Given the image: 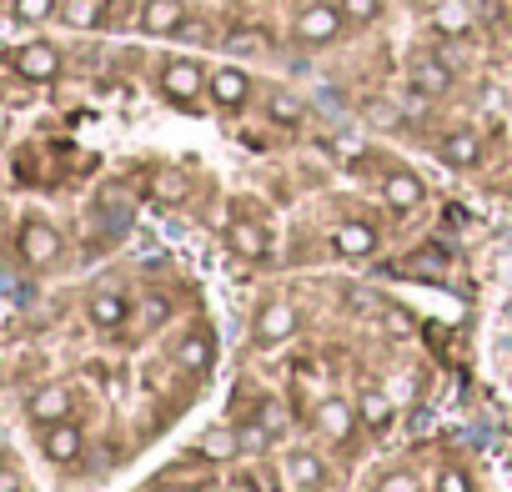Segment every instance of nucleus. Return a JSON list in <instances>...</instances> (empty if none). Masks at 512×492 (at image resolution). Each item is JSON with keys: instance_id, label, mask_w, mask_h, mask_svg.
<instances>
[{"instance_id": "f03ea898", "label": "nucleus", "mask_w": 512, "mask_h": 492, "mask_svg": "<svg viewBox=\"0 0 512 492\" xmlns=\"http://www.w3.org/2000/svg\"><path fill=\"white\" fill-rule=\"evenodd\" d=\"M206 81H211V71H206L201 61H191V56H166V61L156 66V91H161L171 106H196V101L206 96Z\"/></svg>"}, {"instance_id": "b1692460", "label": "nucleus", "mask_w": 512, "mask_h": 492, "mask_svg": "<svg viewBox=\"0 0 512 492\" xmlns=\"http://www.w3.org/2000/svg\"><path fill=\"white\" fill-rule=\"evenodd\" d=\"M342 6V16H347V26H377L382 21V11H387V0H337Z\"/></svg>"}, {"instance_id": "412c9836", "label": "nucleus", "mask_w": 512, "mask_h": 492, "mask_svg": "<svg viewBox=\"0 0 512 492\" xmlns=\"http://www.w3.org/2000/svg\"><path fill=\"white\" fill-rule=\"evenodd\" d=\"M267 116L282 121V126H302V121H307V106H302L292 91H272V96H267Z\"/></svg>"}, {"instance_id": "6ab92c4d", "label": "nucleus", "mask_w": 512, "mask_h": 492, "mask_svg": "<svg viewBox=\"0 0 512 492\" xmlns=\"http://www.w3.org/2000/svg\"><path fill=\"white\" fill-rule=\"evenodd\" d=\"M171 362H176L181 372H206V367H211V337H206V332H186V337L176 342Z\"/></svg>"}, {"instance_id": "6e6552de", "label": "nucleus", "mask_w": 512, "mask_h": 492, "mask_svg": "<svg viewBox=\"0 0 512 492\" xmlns=\"http://www.w3.org/2000/svg\"><path fill=\"white\" fill-rule=\"evenodd\" d=\"M377 246H382V231L372 226V221H337L332 226V252L342 257V262H367V257H377Z\"/></svg>"}, {"instance_id": "4be33fe9", "label": "nucleus", "mask_w": 512, "mask_h": 492, "mask_svg": "<svg viewBox=\"0 0 512 492\" xmlns=\"http://www.w3.org/2000/svg\"><path fill=\"white\" fill-rule=\"evenodd\" d=\"M372 492H427V482H422L417 467H387V472L377 477Z\"/></svg>"}, {"instance_id": "f257e3e1", "label": "nucleus", "mask_w": 512, "mask_h": 492, "mask_svg": "<svg viewBox=\"0 0 512 492\" xmlns=\"http://www.w3.org/2000/svg\"><path fill=\"white\" fill-rule=\"evenodd\" d=\"M347 36V16L337 0H307V6L292 16V41L307 51H327Z\"/></svg>"}, {"instance_id": "7ed1b4c3", "label": "nucleus", "mask_w": 512, "mask_h": 492, "mask_svg": "<svg viewBox=\"0 0 512 492\" xmlns=\"http://www.w3.org/2000/svg\"><path fill=\"white\" fill-rule=\"evenodd\" d=\"M61 231L46 221V216H26L21 221V231H16V252H21V262L31 267V272H46V267H56L61 262Z\"/></svg>"}, {"instance_id": "9d476101", "label": "nucleus", "mask_w": 512, "mask_h": 492, "mask_svg": "<svg viewBox=\"0 0 512 492\" xmlns=\"http://www.w3.org/2000/svg\"><path fill=\"white\" fill-rule=\"evenodd\" d=\"M452 81H457V76H452V66H447L437 51H422V56L407 66V86H412L422 101H437V96H447V91H452Z\"/></svg>"}, {"instance_id": "2eb2a0df", "label": "nucleus", "mask_w": 512, "mask_h": 492, "mask_svg": "<svg viewBox=\"0 0 512 492\" xmlns=\"http://www.w3.org/2000/svg\"><path fill=\"white\" fill-rule=\"evenodd\" d=\"M136 26L146 36H176V31H186V0H141Z\"/></svg>"}, {"instance_id": "bb28decb", "label": "nucleus", "mask_w": 512, "mask_h": 492, "mask_svg": "<svg viewBox=\"0 0 512 492\" xmlns=\"http://www.w3.org/2000/svg\"><path fill=\"white\" fill-rule=\"evenodd\" d=\"M267 442H272V427L267 422H251V427L236 432V447L241 452H267Z\"/></svg>"}, {"instance_id": "c756f323", "label": "nucleus", "mask_w": 512, "mask_h": 492, "mask_svg": "<svg viewBox=\"0 0 512 492\" xmlns=\"http://www.w3.org/2000/svg\"><path fill=\"white\" fill-rule=\"evenodd\" d=\"M0 492H26V477H21V467L0 462Z\"/></svg>"}, {"instance_id": "aec40b11", "label": "nucleus", "mask_w": 512, "mask_h": 492, "mask_svg": "<svg viewBox=\"0 0 512 492\" xmlns=\"http://www.w3.org/2000/svg\"><path fill=\"white\" fill-rule=\"evenodd\" d=\"M61 11V0H11V21L16 26H46Z\"/></svg>"}, {"instance_id": "423d86ee", "label": "nucleus", "mask_w": 512, "mask_h": 492, "mask_svg": "<svg viewBox=\"0 0 512 492\" xmlns=\"http://www.w3.org/2000/svg\"><path fill=\"white\" fill-rule=\"evenodd\" d=\"M206 96H211V106L216 111H226V116H241L246 106H251V96H256V81H251V71L246 66H216L211 71V81H206Z\"/></svg>"}, {"instance_id": "0eeeda50", "label": "nucleus", "mask_w": 512, "mask_h": 492, "mask_svg": "<svg viewBox=\"0 0 512 492\" xmlns=\"http://www.w3.org/2000/svg\"><path fill=\"white\" fill-rule=\"evenodd\" d=\"M362 427V417H357V402H347V397H322L317 407H312V432L317 437H327V442H347L352 432Z\"/></svg>"}, {"instance_id": "4468645a", "label": "nucleus", "mask_w": 512, "mask_h": 492, "mask_svg": "<svg viewBox=\"0 0 512 492\" xmlns=\"http://www.w3.org/2000/svg\"><path fill=\"white\" fill-rule=\"evenodd\" d=\"M71 407H76V387H66V382H46V387H36L31 392V402H26V412H31V422H61V417H71Z\"/></svg>"}, {"instance_id": "9b49d317", "label": "nucleus", "mask_w": 512, "mask_h": 492, "mask_svg": "<svg viewBox=\"0 0 512 492\" xmlns=\"http://www.w3.org/2000/svg\"><path fill=\"white\" fill-rule=\"evenodd\" d=\"M482 151H487V141H482V131H472V126H457V131H447V136L437 141V161L452 166V171H477V166H482Z\"/></svg>"}, {"instance_id": "39448f33", "label": "nucleus", "mask_w": 512, "mask_h": 492, "mask_svg": "<svg viewBox=\"0 0 512 492\" xmlns=\"http://www.w3.org/2000/svg\"><path fill=\"white\" fill-rule=\"evenodd\" d=\"M11 66H16V76H21L26 86H56L61 71H66V56H61V46H51V41H26V46H16Z\"/></svg>"}, {"instance_id": "a878e982", "label": "nucleus", "mask_w": 512, "mask_h": 492, "mask_svg": "<svg viewBox=\"0 0 512 492\" xmlns=\"http://www.w3.org/2000/svg\"><path fill=\"white\" fill-rule=\"evenodd\" d=\"M151 191H156L166 206H176V201H186V176H181V171H156Z\"/></svg>"}, {"instance_id": "7c9ffc66", "label": "nucleus", "mask_w": 512, "mask_h": 492, "mask_svg": "<svg viewBox=\"0 0 512 492\" xmlns=\"http://www.w3.org/2000/svg\"><path fill=\"white\" fill-rule=\"evenodd\" d=\"M262 46H267V41L256 36V31H236V36H231V51H241V56H251V51H262Z\"/></svg>"}, {"instance_id": "dca6fc26", "label": "nucleus", "mask_w": 512, "mask_h": 492, "mask_svg": "<svg viewBox=\"0 0 512 492\" xmlns=\"http://www.w3.org/2000/svg\"><path fill=\"white\" fill-rule=\"evenodd\" d=\"M282 472H287L292 487H327V457L312 452V447H292L282 457Z\"/></svg>"}, {"instance_id": "1a4fd4ad", "label": "nucleus", "mask_w": 512, "mask_h": 492, "mask_svg": "<svg viewBox=\"0 0 512 492\" xmlns=\"http://www.w3.org/2000/svg\"><path fill=\"white\" fill-rule=\"evenodd\" d=\"M226 246H231L241 262H267L272 257V226L256 221V216H236L226 226Z\"/></svg>"}, {"instance_id": "f3484780", "label": "nucleus", "mask_w": 512, "mask_h": 492, "mask_svg": "<svg viewBox=\"0 0 512 492\" xmlns=\"http://www.w3.org/2000/svg\"><path fill=\"white\" fill-rule=\"evenodd\" d=\"M126 317H131V302H126L121 292H91V302H86V322H91L96 332H121Z\"/></svg>"}, {"instance_id": "a211bd4d", "label": "nucleus", "mask_w": 512, "mask_h": 492, "mask_svg": "<svg viewBox=\"0 0 512 492\" xmlns=\"http://www.w3.org/2000/svg\"><path fill=\"white\" fill-rule=\"evenodd\" d=\"M357 417H362V427L382 432V427L397 417V397L382 392V387H362V392H357Z\"/></svg>"}, {"instance_id": "5701e85b", "label": "nucleus", "mask_w": 512, "mask_h": 492, "mask_svg": "<svg viewBox=\"0 0 512 492\" xmlns=\"http://www.w3.org/2000/svg\"><path fill=\"white\" fill-rule=\"evenodd\" d=\"M66 26H76V31H91L96 21H101V0H61V11H56Z\"/></svg>"}, {"instance_id": "f8f14e48", "label": "nucleus", "mask_w": 512, "mask_h": 492, "mask_svg": "<svg viewBox=\"0 0 512 492\" xmlns=\"http://www.w3.org/2000/svg\"><path fill=\"white\" fill-rule=\"evenodd\" d=\"M41 452H46L56 467H76V462H81V452H86V432H81L71 417L46 422V427H41Z\"/></svg>"}, {"instance_id": "cd10ccee", "label": "nucleus", "mask_w": 512, "mask_h": 492, "mask_svg": "<svg viewBox=\"0 0 512 492\" xmlns=\"http://www.w3.org/2000/svg\"><path fill=\"white\" fill-rule=\"evenodd\" d=\"M437 31L462 36V31H467V11H462V6H442V11H437Z\"/></svg>"}, {"instance_id": "20e7f679", "label": "nucleus", "mask_w": 512, "mask_h": 492, "mask_svg": "<svg viewBox=\"0 0 512 492\" xmlns=\"http://www.w3.org/2000/svg\"><path fill=\"white\" fill-rule=\"evenodd\" d=\"M302 332V312H297V302H287V297H277V302H262L251 312V342L256 347H282V342H292Z\"/></svg>"}, {"instance_id": "ddd939ff", "label": "nucleus", "mask_w": 512, "mask_h": 492, "mask_svg": "<svg viewBox=\"0 0 512 492\" xmlns=\"http://www.w3.org/2000/svg\"><path fill=\"white\" fill-rule=\"evenodd\" d=\"M382 201H387L397 216H407V211H417V206L427 201V186H422V176H417V171L392 166V171L382 176Z\"/></svg>"}, {"instance_id": "c85d7f7f", "label": "nucleus", "mask_w": 512, "mask_h": 492, "mask_svg": "<svg viewBox=\"0 0 512 492\" xmlns=\"http://www.w3.org/2000/svg\"><path fill=\"white\" fill-rule=\"evenodd\" d=\"M206 452H211V457H236V452H241V447H236V432L216 427V432L206 437Z\"/></svg>"}, {"instance_id": "2f4dec72", "label": "nucleus", "mask_w": 512, "mask_h": 492, "mask_svg": "<svg viewBox=\"0 0 512 492\" xmlns=\"http://www.w3.org/2000/svg\"><path fill=\"white\" fill-rule=\"evenodd\" d=\"M297 492H327V487H297Z\"/></svg>"}, {"instance_id": "393cba45", "label": "nucleus", "mask_w": 512, "mask_h": 492, "mask_svg": "<svg viewBox=\"0 0 512 492\" xmlns=\"http://www.w3.org/2000/svg\"><path fill=\"white\" fill-rule=\"evenodd\" d=\"M432 492H477V482H472V472H467V467L447 462V467H437V477H432Z\"/></svg>"}]
</instances>
